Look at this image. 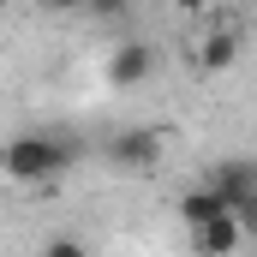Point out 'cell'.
I'll use <instances>...</instances> for the list:
<instances>
[{
	"label": "cell",
	"mask_w": 257,
	"mask_h": 257,
	"mask_svg": "<svg viewBox=\"0 0 257 257\" xmlns=\"http://www.w3.org/2000/svg\"><path fill=\"white\" fill-rule=\"evenodd\" d=\"M0 18H6V0H0Z\"/></svg>",
	"instance_id": "4fadbf2b"
},
{
	"label": "cell",
	"mask_w": 257,
	"mask_h": 257,
	"mask_svg": "<svg viewBox=\"0 0 257 257\" xmlns=\"http://www.w3.org/2000/svg\"><path fill=\"white\" fill-rule=\"evenodd\" d=\"M203 186H215V192L239 209L245 197H257V156H221V162H209Z\"/></svg>",
	"instance_id": "3957f363"
},
{
	"label": "cell",
	"mask_w": 257,
	"mask_h": 257,
	"mask_svg": "<svg viewBox=\"0 0 257 257\" xmlns=\"http://www.w3.org/2000/svg\"><path fill=\"white\" fill-rule=\"evenodd\" d=\"M42 257H90V245H84V239H72V233H54V239L42 245Z\"/></svg>",
	"instance_id": "ba28073f"
},
{
	"label": "cell",
	"mask_w": 257,
	"mask_h": 257,
	"mask_svg": "<svg viewBox=\"0 0 257 257\" xmlns=\"http://www.w3.org/2000/svg\"><path fill=\"white\" fill-rule=\"evenodd\" d=\"M192 251L197 257H239V251H245V227H239V215H215L209 227H192Z\"/></svg>",
	"instance_id": "5b68a950"
},
{
	"label": "cell",
	"mask_w": 257,
	"mask_h": 257,
	"mask_svg": "<svg viewBox=\"0 0 257 257\" xmlns=\"http://www.w3.org/2000/svg\"><path fill=\"white\" fill-rule=\"evenodd\" d=\"M90 12H102V18H114V12H126V0H90Z\"/></svg>",
	"instance_id": "30bf717a"
},
{
	"label": "cell",
	"mask_w": 257,
	"mask_h": 257,
	"mask_svg": "<svg viewBox=\"0 0 257 257\" xmlns=\"http://www.w3.org/2000/svg\"><path fill=\"white\" fill-rule=\"evenodd\" d=\"M150 72H156V48L150 42H120L114 54H108V66H102V78L114 84V90H138V84H150Z\"/></svg>",
	"instance_id": "277c9868"
},
{
	"label": "cell",
	"mask_w": 257,
	"mask_h": 257,
	"mask_svg": "<svg viewBox=\"0 0 257 257\" xmlns=\"http://www.w3.org/2000/svg\"><path fill=\"white\" fill-rule=\"evenodd\" d=\"M174 209H180V221H186V227H209L215 215H233V203L215 192V186H203V180H197L192 192H180V203H174Z\"/></svg>",
	"instance_id": "8992f818"
},
{
	"label": "cell",
	"mask_w": 257,
	"mask_h": 257,
	"mask_svg": "<svg viewBox=\"0 0 257 257\" xmlns=\"http://www.w3.org/2000/svg\"><path fill=\"white\" fill-rule=\"evenodd\" d=\"M233 60H239V36L233 30H209L203 48H197V72L215 78V72H233Z\"/></svg>",
	"instance_id": "52a82bcc"
},
{
	"label": "cell",
	"mask_w": 257,
	"mask_h": 257,
	"mask_svg": "<svg viewBox=\"0 0 257 257\" xmlns=\"http://www.w3.org/2000/svg\"><path fill=\"white\" fill-rule=\"evenodd\" d=\"M72 162H78V144L60 138V132H18V138L0 144V174L18 180V186H48Z\"/></svg>",
	"instance_id": "6da1fadb"
},
{
	"label": "cell",
	"mask_w": 257,
	"mask_h": 257,
	"mask_svg": "<svg viewBox=\"0 0 257 257\" xmlns=\"http://www.w3.org/2000/svg\"><path fill=\"white\" fill-rule=\"evenodd\" d=\"M174 6H180V12H209L215 0H174Z\"/></svg>",
	"instance_id": "7c38bea8"
},
{
	"label": "cell",
	"mask_w": 257,
	"mask_h": 257,
	"mask_svg": "<svg viewBox=\"0 0 257 257\" xmlns=\"http://www.w3.org/2000/svg\"><path fill=\"white\" fill-rule=\"evenodd\" d=\"M42 6H48V12H84L90 0H42Z\"/></svg>",
	"instance_id": "8fae6325"
},
{
	"label": "cell",
	"mask_w": 257,
	"mask_h": 257,
	"mask_svg": "<svg viewBox=\"0 0 257 257\" xmlns=\"http://www.w3.org/2000/svg\"><path fill=\"white\" fill-rule=\"evenodd\" d=\"M233 215H239V227H245V245H257V197H245Z\"/></svg>",
	"instance_id": "9c48e42d"
},
{
	"label": "cell",
	"mask_w": 257,
	"mask_h": 257,
	"mask_svg": "<svg viewBox=\"0 0 257 257\" xmlns=\"http://www.w3.org/2000/svg\"><path fill=\"white\" fill-rule=\"evenodd\" d=\"M162 150H168V138L156 126H126V132H114L108 138V168H120V174H156L162 168Z\"/></svg>",
	"instance_id": "7a4b0ae2"
}]
</instances>
